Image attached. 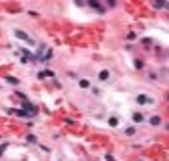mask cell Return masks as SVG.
Returning <instances> with one entry per match:
<instances>
[{"mask_svg": "<svg viewBox=\"0 0 169 161\" xmlns=\"http://www.w3.org/2000/svg\"><path fill=\"white\" fill-rule=\"evenodd\" d=\"M135 102H136L138 106H148V104H152V98L148 96V94H136Z\"/></svg>", "mask_w": 169, "mask_h": 161, "instance_id": "obj_1", "label": "cell"}, {"mask_svg": "<svg viewBox=\"0 0 169 161\" xmlns=\"http://www.w3.org/2000/svg\"><path fill=\"white\" fill-rule=\"evenodd\" d=\"M154 8L156 10H161V8H167V0H154Z\"/></svg>", "mask_w": 169, "mask_h": 161, "instance_id": "obj_2", "label": "cell"}, {"mask_svg": "<svg viewBox=\"0 0 169 161\" xmlns=\"http://www.w3.org/2000/svg\"><path fill=\"white\" fill-rule=\"evenodd\" d=\"M108 79H109V71H108V69H102V71L98 73V80L102 83V80H108Z\"/></svg>", "mask_w": 169, "mask_h": 161, "instance_id": "obj_3", "label": "cell"}, {"mask_svg": "<svg viewBox=\"0 0 169 161\" xmlns=\"http://www.w3.org/2000/svg\"><path fill=\"white\" fill-rule=\"evenodd\" d=\"M148 123H150L152 127H159V125H161V117L154 115V117H150V121H148Z\"/></svg>", "mask_w": 169, "mask_h": 161, "instance_id": "obj_4", "label": "cell"}, {"mask_svg": "<svg viewBox=\"0 0 169 161\" xmlns=\"http://www.w3.org/2000/svg\"><path fill=\"white\" fill-rule=\"evenodd\" d=\"M79 86H81V88H86V90H89V88H90V83H89V80H85V79H81V80H79Z\"/></svg>", "mask_w": 169, "mask_h": 161, "instance_id": "obj_5", "label": "cell"}, {"mask_svg": "<svg viewBox=\"0 0 169 161\" xmlns=\"http://www.w3.org/2000/svg\"><path fill=\"white\" fill-rule=\"evenodd\" d=\"M133 121H135V123H142V121H144L142 113H133Z\"/></svg>", "mask_w": 169, "mask_h": 161, "instance_id": "obj_6", "label": "cell"}, {"mask_svg": "<svg viewBox=\"0 0 169 161\" xmlns=\"http://www.w3.org/2000/svg\"><path fill=\"white\" fill-rule=\"evenodd\" d=\"M133 63H135V69H138V71H140V69L144 67V62H142V60H135Z\"/></svg>", "mask_w": 169, "mask_h": 161, "instance_id": "obj_7", "label": "cell"}, {"mask_svg": "<svg viewBox=\"0 0 169 161\" xmlns=\"http://www.w3.org/2000/svg\"><path fill=\"white\" fill-rule=\"evenodd\" d=\"M109 127H117V125H119V119H115V117H109Z\"/></svg>", "mask_w": 169, "mask_h": 161, "instance_id": "obj_8", "label": "cell"}, {"mask_svg": "<svg viewBox=\"0 0 169 161\" xmlns=\"http://www.w3.org/2000/svg\"><path fill=\"white\" fill-rule=\"evenodd\" d=\"M125 133H127V136H135V134H136V129H135V127H129Z\"/></svg>", "mask_w": 169, "mask_h": 161, "instance_id": "obj_9", "label": "cell"}, {"mask_svg": "<svg viewBox=\"0 0 169 161\" xmlns=\"http://www.w3.org/2000/svg\"><path fill=\"white\" fill-rule=\"evenodd\" d=\"M148 77H150V80H158V73H148Z\"/></svg>", "mask_w": 169, "mask_h": 161, "instance_id": "obj_10", "label": "cell"}, {"mask_svg": "<svg viewBox=\"0 0 169 161\" xmlns=\"http://www.w3.org/2000/svg\"><path fill=\"white\" fill-rule=\"evenodd\" d=\"M106 2H108V6H109V8H113V6L117 4V0H106Z\"/></svg>", "mask_w": 169, "mask_h": 161, "instance_id": "obj_11", "label": "cell"}, {"mask_svg": "<svg viewBox=\"0 0 169 161\" xmlns=\"http://www.w3.org/2000/svg\"><path fill=\"white\" fill-rule=\"evenodd\" d=\"M8 83H12V84H17V79H13V77H10V79H8Z\"/></svg>", "mask_w": 169, "mask_h": 161, "instance_id": "obj_12", "label": "cell"}, {"mask_svg": "<svg viewBox=\"0 0 169 161\" xmlns=\"http://www.w3.org/2000/svg\"><path fill=\"white\" fill-rule=\"evenodd\" d=\"M106 159H108V161H115V157H113V155H109V153L106 155Z\"/></svg>", "mask_w": 169, "mask_h": 161, "instance_id": "obj_13", "label": "cell"}, {"mask_svg": "<svg viewBox=\"0 0 169 161\" xmlns=\"http://www.w3.org/2000/svg\"><path fill=\"white\" fill-rule=\"evenodd\" d=\"M167 100H169V96H167Z\"/></svg>", "mask_w": 169, "mask_h": 161, "instance_id": "obj_14", "label": "cell"}]
</instances>
